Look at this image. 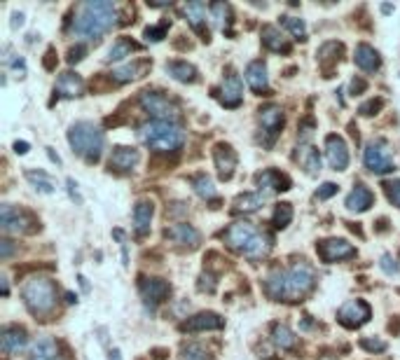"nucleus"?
I'll return each mask as SVG.
<instances>
[{"instance_id":"8","label":"nucleus","mask_w":400,"mask_h":360,"mask_svg":"<svg viewBox=\"0 0 400 360\" xmlns=\"http://www.w3.org/2000/svg\"><path fill=\"white\" fill-rule=\"evenodd\" d=\"M363 164H365L368 171H373L377 175L391 173L396 168L389 145H387V141H382V138H375V141H370L365 145V152H363Z\"/></svg>"},{"instance_id":"56","label":"nucleus","mask_w":400,"mask_h":360,"mask_svg":"<svg viewBox=\"0 0 400 360\" xmlns=\"http://www.w3.org/2000/svg\"><path fill=\"white\" fill-rule=\"evenodd\" d=\"M21 26H24V14H21V12H14V14H12V28L17 31V28H21Z\"/></svg>"},{"instance_id":"5","label":"nucleus","mask_w":400,"mask_h":360,"mask_svg":"<svg viewBox=\"0 0 400 360\" xmlns=\"http://www.w3.org/2000/svg\"><path fill=\"white\" fill-rule=\"evenodd\" d=\"M21 297L33 316H47L56 306V285L47 276H31L21 288Z\"/></svg>"},{"instance_id":"53","label":"nucleus","mask_w":400,"mask_h":360,"mask_svg":"<svg viewBox=\"0 0 400 360\" xmlns=\"http://www.w3.org/2000/svg\"><path fill=\"white\" fill-rule=\"evenodd\" d=\"M368 89V82L365 80H361V77H354L351 80V94H363Z\"/></svg>"},{"instance_id":"21","label":"nucleus","mask_w":400,"mask_h":360,"mask_svg":"<svg viewBox=\"0 0 400 360\" xmlns=\"http://www.w3.org/2000/svg\"><path fill=\"white\" fill-rule=\"evenodd\" d=\"M354 61L361 70H365V73H375V70L382 68V56L377 54V49L370 47L368 42H361V45L356 47Z\"/></svg>"},{"instance_id":"38","label":"nucleus","mask_w":400,"mask_h":360,"mask_svg":"<svg viewBox=\"0 0 400 360\" xmlns=\"http://www.w3.org/2000/svg\"><path fill=\"white\" fill-rule=\"evenodd\" d=\"M192 187L199 197H204V199H213L215 197L213 180H211L208 175H197V178H192Z\"/></svg>"},{"instance_id":"27","label":"nucleus","mask_w":400,"mask_h":360,"mask_svg":"<svg viewBox=\"0 0 400 360\" xmlns=\"http://www.w3.org/2000/svg\"><path fill=\"white\" fill-rule=\"evenodd\" d=\"M206 12H211V7L199 3V0H192V3L185 5L187 19H190V24H192L194 31L204 35V40H208V31H204V26H206Z\"/></svg>"},{"instance_id":"51","label":"nucleus","mask_w":400,"mask_h":360,"mask_svg":"<svg viewBox=\"0 0 400 360\" xmlns=\"http://www.w3.org/2000/svg\"><path fill=\"white\" fill-rule=\"evenodd\" d=\"M314 120H311V117H307V120L304 122H300V141H309L311 138V134H314Z\"/></svg>"},{"instance_id":"10","label":"nucleus","mask_w":400,"mask_h":360,"mask_svg":"<svg viewBox=\"0 0 400 360\" xmlns=\"http://www.w3.org/2000/svg\"><path fill=\"white\" fill-rule=\"evenodd\" d=\"M370 316H373V311H370L368 302H363V299H349V302H344L339 306L337 321L344 328L356 330V328L365 325V323L370 321Z\"/></svg>"},{"instance_id":"63","label":"nucleus","mask_w":400,"mask_h":360,"mask_svg":"<svg viewBox=\"0 0 400 360\" xmlns=\"http://www.w3.org/2000/svg\"><path fill=\"white\" fill-rule=\"evenodd\" d=\"M382 12L389 14V12H394V7H391V5H382Z\"/></svg>"},{"instance_id":"49","label":"nucleus","mask_w":400,"mask_h":360,"mask_svg":"<svg viewBox=\"0 0 400 360\" xmlns=\"http://www.w3.org/2000/svg\"><path fill=\"white\" fill-rule=\"evenodd\" d=\"M337 185H335V182H323L321 187H318V192H316V199H321V201H325V199H330V197H335L337 194Z\"/></svg>"},{"instance_id":"46","label":"nucleus","mask_w":400,"mask_h":360,"mask_svg":"<svg viewBox=\"0 0 400 360\" xmlns=\"http://www.w3.org/2000/svg\"><path fill=\"white\" fill-rule=\"evenodd\" d=\"M382 108H384V99H370L368 103H363V106L358 108V113L365 115V117H370V115H377V113H380Z\"/></svg>"},{"instance_id":"7","label":"nucleus","mask_w":400,"mask_h":360,"mask_svg":"<svg viewBox=\"0 0 400 360\" xmlns=\"http://www.w3.org/2000/svg\"><path fill=\"white\" fill-rule=\"evenodd\" d=\"M138 103H141V108L148 115L155 117L157 122L178 124V120H180V108L169 97H164V94H159V92H150V89L143 92L141 97H138Z\"/></svg>"},{"instance_id":"36","label":"nucleus","mask_w":400,"mask_h":360,"mask_svg":"<svg viewBox=\"0 0 400 360\" xmlns=\"http://www.w3.org/2000/svg\"><path fill=\"white\" fill-rule=\"evenodd\" d=\"M211 19L218 28L227 31L230 24H232V7L227 3H213L211 5Z\"/></svg>"},{"instance_id":"62","label":"nucleus","mask_w":400,"mask_h":360,"mask_svg":"<svg viewBox=\"0 0 400 360\" xmlns=\"http://www.w3.org/2000/svg\"><path fill=\"white\" fill-rule=\"evenodd\" d=\"M66 299H68V302L73 304V302H77V297L75 295H73V292H68V295H66Z\"/></svg>"},{"instance_id":"15","label":"nucleus","mask_w":400,"mask_h":360,"mask_svg":"<svg viewBox=\"0 0 400 360\" xmlns=\"http://www.w3.org/2000/svg\"><path fill=\"white\" fill-rule=\"evenodd\" d=\"M325 157H328V164L335 171H344L349 166V148L344 143V138L332 134L325 138Z\"/></svg>"},{"instance_id":"1","label":"nucleus","mask_w":400,"mask_h":360,"mask_svg":"<svg viewBox=\"0 0 400 360\" xmlns=\"http://www.w3.org/2000/svg\"><path fill=\"white\" fill-rule=\"evenodd\" d=\"M118 26V7L108 0H87L77 7L73 33L80 38H101Z\"/></svg>"},{"instance_id":"12","label":"nucleus","mask_w":400,"mask_h":360,"mask_svg":"<svg viewBox=\"0 0 400 360\" xmlns=\"http://www.w3.org/2000/svg\"><path fill=\"white\" fill-rule=\"evenodd\" d=\"M171 292V283L164 281V278H143L141 281V297H143V304L155 311V309L169 297Z\"/></svg>"},{"instance_id":"43","label":"nucleus","mask_w":400,"mask_h":360,"mask_svg":"<svg viewBox=\"0 0 400 360\" xmlns=\"http://www.w3.org/2000/svg\"><path fill=\"white\" fill-rule=\"evenodd\" d=\"M183 360H211V356L201 344H187L183 347Z\"/></svg>"},{"instance_id":"23","label":"nucleus","mask_w":400,"mask_h":360,"mask_svg":"<svg viewBox=\"0 0 400 360\" xmlns=\"http://www.w3.org/2000/svg\"><path fill=\"white\" fill-rule=\"evenodd\" d=\"M152 216H155V206L148 199H141L134 206V230L138 237L150 232V223H152Z\"/></svg>"},{"instance_id":"31","label":"nucleus","mask_w":400,"mask_h":360,"mask_svg":"<svg viewBox=\"0 0 400 360\" xmlns=\"http://www.w3.org/2000/svg\"><path fill=\"white\" fill-rule=\"evenodd\" d=\"M59 358V347H56L54 340H47V337H42L33 344L31 349V360H56Z\"/></svg>"},{"instance_id":"29","label":"nucleus","mask_w":400,"mask_h":360,"mask_svg":"<svg viewBox=\"0 0 400 360\" xmlns=\"http://www.w3.org/2000/svg\"><path fill=\"white\" fill-rule=\"evenodd\" d=\"M297 161L302 164V168H307V173H318L321 171V154L311 145H300L297 148Z\"/></svg>"},{"instance_id":"39","label":"nucleus","mask_w":400,"mask_h":360,"mask_svg":"<svg viewBox=\"0 0 400 360\" xmlns=\"http://www.w3.org/2000/svg\"><path fill=\"white\" fill-rule=\"evenodd\" d=\"M339 54H342L339 42H325V45L318 49V61L323 66H328L330 61H339Z\"/></svg>"},{"instance_id":"61","label":"nucleus","mask_w":400,"mask_h":360,"mask_svg":"<svg viewBox=\"0 0 400 360\" xmlns=\"http://www.w3.org/2000/svg\"><path fill=\"white\" fill-rule=\"evenodd\" d=\"M108 360H122L120 351H118V349H113V351H111V356H108Z\"/></svg>"},{"instance_id":"20","label":"nucleus","mask_w":400,"mask_h":360,"mask_svg":"<svg viewBox=\"0 0 400 360\" xmlns=\"http://www.w3.org/2000/svg\"><path fill=\"white\" fill-rule=\"evenodd\" d=\"M164 237L171 239L173 244H180V246H197L199 241H201V234L194 230L192 225H187V223L166 227V230H164Z\"/></svg>"},{"instance_id":"16","label":"nucleus","mask_w":400,"mask_h":360,"mask_svg":"<svg viewBox=\"0 0 400 360\" xmlns=\"http://www.w3.org/2000/svg\"><path fill=\"white\" fill-rule=\"evenodd\" d=\"M26 344H28V337H26V330L24 328L5 325L3 333H0V349H3L5 356L19 354V351L26 349Z\"/></svg>"},{"instance_id":"42","label":"nucleus","mask_w":400,"mask_h":360,"mask_svg":"<svg viewBox=\"0 0 400 360\" xmlns=\"http://www.w3.org/2000/svg\"><path fill=\"white\" fill-rule=\"evenodd\" d=\"M361 349H365L368 354H384L387 351V342L382 337H363Z\"/></svg>"},{"instance_id":"55","label":"nucleus","mask_w":400,"mask_h":360,"mask_svg":"<svg viewBox=\"0 0 400 360\" xmlns=\"http://www.w3.org/2000/svg\"><path fill=\"white\" fill-rule=\"evenodd\" d=\"M68 192H70V199H73V201L82 204V197L77 194V185H75V180H70V178H68Z\"/></svg>"},{"instance_id":"50","label":"nucleus","mask_w":400,"mask_h":360,"mask_svg":"<svg viewBox=\"0 0 400 360\" xmlns=\"http://www.w3.org/2000/svg\"><path fill=\"white\" fill-rule=\"evenodd\" d=\"M85 54H87V47H85V45L70 47V49H68V63H70V66L80 63V61H82V58H85Z\"/></svg>"},{"instance_id":"6","label":"nucleus","mask_w":400,"mask_h":360,"mask_svg":"<svg viewBox=\"0 0 400 360\" xmlns=\"http://www.w3.org/2000/svg\"><path fill=\"white\" fill-rule=\"evenodd\" d=\"M314 269L307 262H295L290 269H283V297L281 302H297L314 288Z\"/></svg>"},{"instance_id":"13","label":"nucleus","mask_w":400,"mask_h":360,"mask_svg":"<svg viewBox=\"0 0 400 360\" xmlns=\"http://www.w3.org/2000/svg\"><path fill=\"white\" fill-rule=\"evenodd\" d=\"M318 255H321L323 262H342L349 260V257L356 255V248L349 244L346 239H325L321 246H318Z\"/></svg>"},{"instance_id":"48","label":"nucleus","mask_w":400,"mask_h":360,"mask_svg":"<svg viewBox=\"0 0 400 360\" xmlns=\"http://www.w3.org/2000/svg\"><path fill=\"white\" fill-rule=\"evenodd\" d=\"M380 267L384 269V274H389V276H396L400 267H398V262L394 260L391 255H382V262H380Z\"/></svg>"},{"instance_id":"25","label":"nucleus","mask_w":400,"mask_h":360,"mask_svg":"<svg viewBox=\"0 0 400 360\" xmlns=\"http://www.w3.org/2000/svg\"><path fill=\"white\" fill-rule=\"evenodd\" d=\"M373 204H375V194L363 185H356L351 192H349L346 201H344L346 209L354 211V213H365Z\"/></svg>"},{"instance_id":"4","label":"nucleus","mask_w":400,"mask_h":360,"mask_svg":"<svg viewBox=\"0 0 400 360\" xmlns=\"http://www.w3.org/2000/svg\"><path fill=\"white\" fill-rule=\"evenodd\" d=\"M68 143L75 154H80L85 161L89 164H96L104 154V145H106V136L96 124L92 122H75L68 131Z\"/></svg>"},{"instance_id":"19","label":"nucleus","mask_w":400,"mask_h":360,"mask_svg":"<svg viewBox=\"0 0 400 360\" xmlns=\"http://www.w3.org/2000/svg\"><path fill=\"white\" fill-rule=\"evenodd\" d=\"M213 159H215V168H218V175L220 180H230L235 175V168H237V152L230 148V145H215L213 150Z\"/></svg>"},{"instance_id":"26","label":"nucleus","mask_w":400,"mask_h":360,"mask_svg":"<svg viewBox=\"0 0 400 360\" xmlns=\"http://www.w3.org/2000/svg\"><path fill=\"white\" fill-rule=\"evenodd\" d=\"M138 159H141V154L134 148H115L111 152V168H118V171H132V168L138 164Z\"/></svg>"},{"instance_id":"17","label":"nucleus","mask_w":400,"mask_h":360,"mask_svg":"<svg viewBox=\"0 0 400 360\" xmlns=\"http://www.w3.org/2000/svg\"><path fill=\"white\" fill-rule=\"evenodd\" d=\"M225 321L213 311H201L180 323V333H204V330H220Z\"/></svg>"},{"instance_id":"41","label":"nucleus","mask_w":400,"mask_h":360,"mask_svg":"<svg viewBox=\"0 0 400 360\" xmlns=\"http://www.w3.org/2000/svg\"><path fill=\"white\" fill-rule=\"evenodd\" d=\"M281 24L286 26L288 31L295 35V38L304 40V35H307V26H304L302 19H297V17H281Z\"/></svg>"},{"instance_id":"22","label":"nucleus","mask_w":400,"mask_h":360,"mask_svg":"<svg viewBox=\"0 0 400 360\" xmlns=\"http://www.w3.org/2000/svg\"><path fill=\"white\" fill-rule=\"evenodd\" d=\"M54 92L59 94L61 99H77L80 94H82V77L73 70L61 73L59 80H56Z\"/></svg>"},{"instance_id":"28","label":"nucleus","mask_w":400,"mask_h":360,"mask_svg":"<svg viewBox=\"0 0 400 360\" xmlns=\"http://www.w3.org/2000/svg\"><path fill=\"white\" fill-rule=\"evenodd\" d=\"M263 42H265V47L272 49V51H283V54H288V51H290L288 38H283V33L276 26H265L263 28Z\"/></svg>"},{"instance_id":"18","label":"nucleus","mask_w":400,"mask_h":360,"mask_svg":"<svg viewBox=\"0 0 400 360\" xmlns=\"http://www.w3.org/2000/svg\"><path fill=\"white\" fill-rule=\"evenodd\" d=\"M244 101V87H242V80H239L237 73H230L225 75L223 80V87H220V103L225 108H239Z\"/></svg>"},{"instance_id":"45","label":"nucleus","mask_w":400,"mask_h":360,"mask_svg":"<svg viewBox=\"0 0 400 360\" xmlns=\"http://www.w3.org/2000/svg\"><path fill=\"white\" fill-rule=\"evenodd\" d=\"M384 192H387L389 201L396 204L400 209V180H391V182H384Z\"/></svg>"},{"instance_id":"24","label":"nucleus","mask_w":400,"mask_h":360,"mask_svg":"<svg viewBox=\"0 0 400 360\" xmlns=\"http://www.w3.org/2000/svg\"><path fill=\"white\" fill-rule=\"evenodd\" d=\"M246 82H249V87H251L253 92H258V94L267 92L269 77H267L265 61H251L249 63V68H246Z\"/></svg>"},{"instance_id":"58","label":"nucleus","mask_w":400,"mask_h":360,"mask_svg":"<svg viewBox=\"0 0 400 360\" xmlns=\"http://www.w3.org/2000/svg\"><path fill=\"white\" fill-rule=\"evenodd\" d=\"M14 152H17V154H26L28 152V143H24V141H17V143H14Z\"/></svg>"},{"instance_id":"37","label":"nucleus","mask_w":400,"mask_h":360,"mask_svg":"<svg viewBox=\"0 0 400 360\" xmlns=\"http://www.w3.org/2000/svg\"><path fill=\"white\" fill-rule=\"evenodd\" d=\"M26 180L31 182V185L38 190V192H42V194H52L54 192L52 178H49L47 173H42V171H26Z\"/></svg>"},{"instance_id":"54","label":"nucleus","mask_w":400,"mask_h":360,"mask_svg":"<svg viewBox=\"0 0 400 360\" xmlns=\"http://www.w3.org/2000/svg\"><path fill=\"white\" fill-rule=\"evenodd\" d=\"M42 66H45L47 70H54V68H56V61H54V49H47L45 61H42Z\"/></svg>"},{"instance_id":"35","label":"nucleus","mask_w":400,"mask_h":360,"mask_svg":"<svg viewBox=\"0 0 400 360\" xmlns=\"http://www.w3.org/2000/svg\"><path fill=\"white\" fill-rule=\"evenodd\" d=\"M138 45L132 40H127V38H120L115 45L108 49V56H106V61H122V58H127V56H132V51H136Z\"/></svg>"},{"instance_id":"47","label":"nucleus","mask_w":400,"mask_h":360,"mask_svg":"<svg viewBox=\"0 0 400 360\" xmlns=\"http://www.w3.org/2000/svg\"><path fill=\"white\" fill-rule=\"evenodd\" d=\"M215 288H218V283H215V276L213 274H208V271H206V274L199 276V290L201 292H208V295H213Z\"/></svg>"},{"instance_id":"2","label":"nucleus","mask_w":400,"mask_h":360,"mask_svg":"<svg viewBox=\"0 0 400 360\" xmlns=\"http://www.w3.org/2000/svg\"><path fill=\"white\" fill-rule=\"evenodd\" d=\"M223 239L232 251L244 253L246 257H251V260H260V257H265L269 253V248H272V239L251 223L230 225V230L223 234Z\"/></svg>"},{"instance_id":"60","label":"nucleus","mask_w":400,"mask_h":360,"mask_svg":"<svg viewBox=\"0 0 400 360\" xmlns=\"http://www.w3.org/2000/svg\"><path fill=\"white\" fill-rule=\"evenodd\" d=\"M47 154H49V159H52L54 164H61V157H59V154H56L52 148H47Z\"/></svg>"},{"instance_id":"44","label":"nucleus","mask_w":400,"mask_h":360,"mask_svg":"<svg viewBox=\"0 0 400 360\" xmlns=\"http://www.w3.org/2000/svg\"><path fill=\"white\" fill-rule=\"evenodd\" d=\"M166 28H169V24H159V26H148L143 31V35H145V40L148 42H159V40H164L166 38Z\"/></svg>"},{"instance_id":"9","label":"nucleus","mask_w":400,"mask_h":360,"mask_svg":"<svg viewBox=\"0 0 400 360\" xmlns=\"http://www.w3.org/2000/svg\"><path fill=\"white\" fill-rule=\"evenodd\" d=\"M283 129V110L279 106L260 108V143L263 148H272Z\"/></svg>"},{"instance_id":"14","label":"nucleus","mask_w":400,"mask_h":360,"mask_svg":"<svg viewBox=\"0 0 400 360\" xmlns=\"http://www.w3.org/2000/svg\"><path fill=\"white\" fill-rule=\"evenodd\" d=\"M256 185H258L260 194L272 197V194H279V192H286V190H290V180L286 178V175H281L279 171L267 168V171L256 175Z\"/></svg>"},{"instance_id":"52","label":"nucleus","mask_w":400,"mask_h":360,"mask_svg":"<svg viewBox=\"0 0 400 360\" xmlns=\"http://www.w3.org/2000/svg\"><path fill=\"white\" fill-rule=\"evenodd\" d=\"M14 253V246H12V241H7V239H3L0 241V257H3V260H7V257H10Z\"/></svg>"},{"instance_id":"30","label":"nucleus","mask_w":400,"mask_h":360,"mask_svg":"<svg viewBox=\"0 0 400 360\" xmlns=\"http://www.w3.org/2000/svg\"><path fill=\"white\" fill-rule=\"evenodd\" d=\"M166 73L178 80V82H194L197 80V68L187 61H169L166 63Z\"/></svg>"},{"instance_id":"32","label":"nucleus","mask_w":400,"mask_h":360,"mask_svg":"<svg viewBox=\"0 0 400 360\" xmlns=\"http://www.w3.org/2000/svg\"><path fill=\"white\" fill-rule=\"evenodd\" d=\"M265 201H267V197H265V194H260V192L242 194V197H237L235 211H237V213H256V211L263 209Z\"/></svg>"},{"instance_id":"11","label":"nucleus","mask_w":400,"mask_h":360,"mask_svg":"<svg viewBox=\"0 0 400 360\" xmlns=\"http://www.w3.org/2000/svg\"><path fill=\"white\" fill-rule=\"evenodd\" d=\"M28 225H33V218L28 213L14 209L12 204H3V209H0V227H3L5 234H24L31 230Z\"/></svg>"},{"instance_id":"57","label":"nucleus","mask_w":400,"mask_h":360,"mask_svg":"<svg viewBox=\"0 0 400 360\" xmlns=\"http://www.w3.org/2000/svg\"><path fill=\"white\" fill-rule=\"evenodd\" d=\"M178 213H187V206L178 204V209H166V216H178Z\"/></svg>"},{"instance_id":"64","label":"nucleus","mask_w":400,"mask_h":360,"mask_svg":"<svg viewBox=\"0 0 400 360\" xmlns=\"http://www.w3.org/2000/svg\"><path fill=\"white\" fill-rule=\"evenodd\" d=\"M56 360H61V358H56Z\"/></svg>"},{"instance_id":"59","label":"nucleus","mask_w":400,"mask_h":360,"mask_svg":"<svg viewBox=\"0 0 400 360\" xmlns=\"http://www.w3.org/2000/svg\"><path fill=\"white\" fill-rule=\"evenodd\" d=\"M0 290H3V295H5V297L10 295V285H7V278H5V276L0 278Z\"/></svg>"},{"instance_id":"34","label":"nucleus","mask_w":400,"mask_h":360,"mask_svg":"<svg viewBox=\"0 0 400 360\" xmlns=\"http://www.w3.org/2000/svg\"><path fill=\"white\" fill-rule=\"evenodd\" d=\"M148 68L145 63H129V66H122V68H115L111 75L115 82H120V85H125V82H132V80L136 77H141V73Z\"/></svg>"},{"instance_id":"3","label":"nucleus","mask_w":400,"mask_h":360,"mask_svg":"<svg viewBox=\"0 0 400 360\" xmlns=\"http://www.w3.org/2000/svg\"><path fill=\"white\" fill-rule=\"evenodd\" d=\"M136 136L145 148H150L155 152H176L183 148V143H185V134L178 124L157 122V120L143 124Z\"/></svg>"},{"instance_id":"40","label":"nucleus","mask_w":400,"mask_h":360,"mask_svg":"<svg viewBox=\"0 0 400 360\" xmlns=\"http://www.w3.org/2000/svg\"><path fill=\"white\" fill-rule=\"evenodd\" d=\"M290 220H293V206L290 204H279L274 211V227H279V230H286L290 225Z\"/></svg>"},{"instance_id":"33","label":"nucleus","mask_w":400,"mask_h":360,"mask_svg":"<svg viewBox=\"0 0 400 360\" xmlns=\"http://www.w3.org/2000/svg\"><path fill=\"white\" fill-rule=\"evenodd\" d=\"M272 340H274L276 347L283 349V351L295 349V344H297V337H295V333H293V330H290V328L286 325V323H276L274 330H272Z\"/></svg>"}]
</instances>
